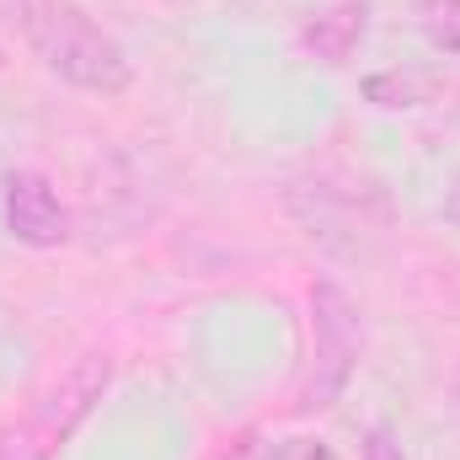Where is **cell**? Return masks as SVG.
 <instances>
[{
	"instance_id": "obj_1",
	"label": "cell",
	"mask_w": 460,
	"mask_h": 460,
	"mask_svg": "<svg viewBox=\"0 0 460 460\" xmlns=\"http://www.w3.org/2000/svg\"><path fill=\"white\" fill-rule=\"evenodd\" d=\"M22 32L32 43V54L70 86L118 97L134 81V65L123 54L113 32H102L81 5L70 0H22Z\"/></svg>"
},
{
	"instance_id": "obj_2",
	"label": "cell",
	"mask_w": 460,
	"mask_h": 460,
	"mask_svg": "<svg viewBox=\"0 0 460 460\" xmlns=\"http://www.w3.org/2000/svg\"><path fill=\"white\" fill-rule=\"evenodd\" d=\"M108 380H113V358L108 353H81L16 423L0 429V460H54L75 439V429L97 412Z\"/></svg>"
},
{
	"instance_id": "obj_3",
	"label": "cell",
	"mask_w": 460,
	"mask_h": 460,
	"mask_svg": "<svg viewBox=\"0 0 460 460\" xmlns=\"http://www.w3.org/2000/svg\"><path fill=\"white\" fill-rule=\"evenodd\" d=\"M358 311L338 284H316L311 289V369H305V385H300V412H327L353 380V364H358Z\"/></svg>"
},
{
	"instance_id": "obj_4",
	"label": "cell",
	"mask_w": 460,
	"mask_h": 460,
	"mask_svg": "<svg viewBox=\"0 0 460 460\" xmlns=\"http://www.w3.org/2000/svg\"><path fill=\"white\" fill-rule=\"evenodd\" d=\"M5 230L22 246H59L70 235V215H65L59 193L38 172H16L5 182Z\"/></svg>"
},
{
	"instance_id": "obj_5",
	"label": "cell",
	"mask_w": 460,
	"mask_h": 460,
	"mask_svg": "<svg viewBox=\"0 0 460 460\" xmlns=\"http://www.w3.org/2000/svg\"><path fill=\"white\" fill-rule=\"evenodd\" d=\"M364 27H369V5H364V0H338V5H327V11H316L300 38H305V49H311L322 65H348V54L358 49Z\"/></svg>"
},
{
	"instance_id": "obj_6",
	"label": "cell",
	"mask_w": 460,
	"mask_h": 460,
	"mask_svg": "<svg viewBox=\"0 0 460 460\" xmlns=\"http://www.w3.org/2000/svg\"><path fill=\"white\" fill-rule=\"evenodd\" d=\"M364 97L380 102V108H418L429 97V81H418V75H369Z\"/></svg>"
},
{
	"instance_id": "obj_7",
	"label": "cell",
	"mask_w": 460,
	"mask_h": 460,
	"mask_svg": "<svg viewBox=\"0 0 460 460\" xmlns=\"http://www.w3.org/2000/svg\"><path fill=\"white\" fill-rule=\"evenodd\" d=\"M429 38H434V49L460 54V0H434V11H429Z\"/></svg>"
},
{
	"instance_id": "obj_8",
	"label": "cell",
	"mask_w": 460,
	"mask_h": 460,
	"mask_svg": "<svg viewBox=\"0 0 460 460\" xmlns=\"http://www.w3.org/2000/svg\"><path fill=\"white\" fill-rule=\"evenodd\" d=\"M364 460H402V445H391V434L375 429V434L364 439Z\"/></svg>"
},
{
	"instance_id": "obj_9",
	"label": "cell",
	"mask_w": 460,
	"mask_h": 460,
	"mask_svg": "<svg viewBox=\"0 0 460 460\" xmlns=\"http://www.w3.org/2000/svg\"><path fill=\"white\" fill-rule=\"evenodd\" d=\"M300 460H332V450H322V445H305V450H300Z\"/></svg>"
},
{
	"instance_id": "obj_10",
	"label": "cell",
	"mask_w": 460,
	"mask_h": 460,
	"mask_svg": "<svg viewBox=\"0 0 460 460\" xmlns=\"http://www.w3.org/2000/svg\"><path fill=\"white\" fill-rule=\"evenodd\" d=\"M450 220L460 226V182H456V193H450Z\"/></svg>"
},
{
	"instance_id": "obj_11",
	"label": "cell",
	"mask_w": 460,
	"mask_h": 460,
	"mask_svg": "<svg viewBox=\"0 0 460 460\" xmlns=\"http://www.w3.org/2000/svg\"><path fill=\"white\" fill-rule=\"evenodd\" d=\"M0 65H5V49H0Z\"/></svg>"
}]
</instances>
